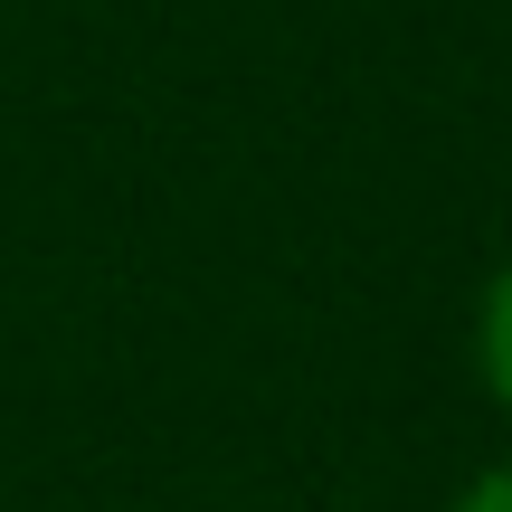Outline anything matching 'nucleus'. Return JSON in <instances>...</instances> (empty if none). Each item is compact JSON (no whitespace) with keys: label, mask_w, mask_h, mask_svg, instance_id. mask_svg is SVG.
<instances>
[{"label":"nucleus","mask_w":512,"mask_h":512,"mask_svg":"<svg viewBox=\"0 0 512 512\" xmlns=\"http://www.w3.org/2000/svg\"><path fill=\"white\" fill-rule=\"evenodd\" d=\"M475 380H484V399H494V418L512 427V256L475 294Z\"/></svg>","instance_id":"1"},{"label":"nucleus","mask_w":512,"mask_h":512,"mask_svg":"<svg viewBox=\"0 0 512 512\" xmlns=\"http://www.w3.org/2000/svg\"><path fill=\"white\" fill-rule=\"evenodd\" d=\"M446 512H512V456L484 465V475H465V494L446 503Z\"/></svg>","instance_id":"2"}]
</instances>
